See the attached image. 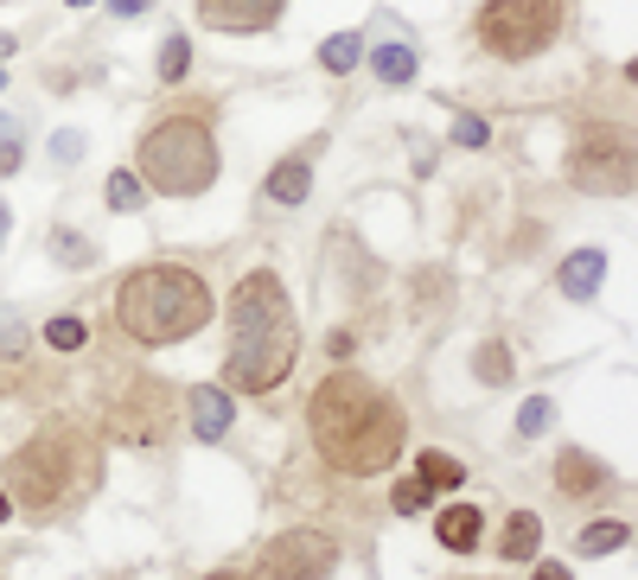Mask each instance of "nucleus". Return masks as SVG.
<instances>
[{
  "instance_id": "obj_2",
  "label": "nucleus",
  "mask_w": 638,
  "mask_h": 580,
  "mask_svg": "<svg viewBox=\"0 0 638 580\" xmlns=\"http://www.w3.org/2000/svg\"><path fill=\"white\" fill-rule=\"evenodd\" d=\"M301 357V319L294 301L281 287L275 268H250L230 294V352H224V377L243 396H269L294 377Z\"/></svg>"
},
{
  "instance_id": "obj_3",
  "label": "nucleus",
  "mask_w": 638,
  "mask_h": 580,
  "mask_svg": "<svg viewBox=\"0 0 638 580\" xmlns=\"http://www.w3.org/2000/svg\"><path fill=\"white\" fill-rule=\"evenodd\" d=\"M211 287L204 275H192L185 262H141L134 275H122L115 287V326L134 338V345H179L199 326H211Z\"/></svg>"
},
{
  "instance_id": "obj_19",
  "label": "nucleus",
  "mask_w": 638,
  "mask_h": 580,
  "mask_svg": "<svg viewBox=\"0 0 638 580\" xmlns=\"http://www.w3.org/2000/svg\"><path fill=\"white\" fill-rule=\"evenodd\" d=\"M357 64H364V39H357V32H332L326 45H320V71L352 77Z\"/></svg>"
},
{
  "instance_id": "obj_18",
  "label": "nucleus",
  "mask_w": 638,
  "mask_h": 580,
  "mask_svg": "<svg viewBox=\"0 0 638 580\" xmlns=\"http://www.w3.org/2000/svg\"><path fill=\"white\" fill-rule=\"evenodd\" d=\"M632 542V530L619 523V517H600V523H587L581 536H575V556H612V549H626Z\"/></svg>"
},
{
  "instance_id": "obj_30",
  "label": "nucleus",
  "mask_w": 638,
  "mask_h": 580,
  "mask_svg": "<svg viewBox=\"0 0 638 580\" xmlns=\"http://www.w3.org/2000/svg\"><path fill=\"white\" fill-rule=\"evenodd\" d=\"M13 166H20V141L7 134V141H0V173H13Z\"/></svg>"
},
{
  "instance_id": "obj_31",
  "label": "nucleus",
  "mask_w": 638,
  "mask_h": 580,
  "mask_svg": "<svg viewBox=\"0 0 638 580\" xmlns=\"http://www.w3.org/2000/svg\"><path fill=\"white\" fill-rule=\"evenodd\" d=\"M326 352L338 357V364H345V357H352V332H332V338H326Z\"/></svg>"
},
{
  "instance_id": "obj_24",
  "label": "nucleus",
  "mask_w": 638,
  "mask_h": 580,
  "mask_svg": "<svg viewBox=\"0 0 638 580\" xmlns=\"http://www.w3.org/2000/svg\"><path fill=\"white\" fill-rule=\"evenodd\" d=\"M549 421H556V403H549V396H530V403L517 408V434H524V440L549 434Z\"/></svg>"
},
{
  "instance_id": "obj_29",
  "label": "nucleus",
  "mask_w": 638,
  "mask_h": 580,
  "mask_svg": "<svg viewBox=\"0 0 638 580\" xmlns=\"http://www.w3.org/2000/svg\"><path fill=\"white\" fill-rule=\"evenodd\" d=\"M51 153H58L64 166H71V160H83V134H58V141H51Z\"/></svg>"
},
{
  "instance_id": "obj_8",
  "label": "nucleus",
  "mask_w": 638,
  "mask_h": 580,
  "mask_svg": "<svg viewBox=\"0 0 638 580\" xmlns=\"http://www.w3.org/2000/svg\"><path fill=\"white\" fill-rule=\"evenodd\" d=\"M568 179L594 199H626L632 192V147L612 141L607 128H594V134H581V147L568 153Z\"/></svg>"
},
{
  "instance_id": "obj_10",
  "label": "nucleus",
  "mask_w": 638,
  "mask_h": 580,
  "mask_svg": "<svg viewBox=\"0 0 638 580\" xmlns=\"http://www.w3.org/2000/svg\"><path fill=\"white\" fill-rule=\"evenodd\" d=\"M287 0H199V20L211 32H269Z\"/></svg>"
},
{
  "instance_id": "obj_23",
  "label": "nucleus",
  "mask_w": 638,
  "mask_h": 580,
  "mask_svg": "<svg viewBox=\"0 0 638 580\" xmlns=\"http://www.w3.org/2000/svg\"><path fill=\"white\" fill-rule=\"evenodd\" d=\"M45 345H51V352H83V345H90V326L64 313V319H51V326H45Z\"/></svg>"
},
{
  "instance_id": "obj_15",
  "label": "nucleus",
  "mask_w": 638,
  "mask_h": 580,
  "mask_svg": "<svg viewBox=\"0 0 638 580\" xmlns=\"http://www.w3.org/2000/svg\"><path fill=\"white\" fill-rule=\"evenodd\" d=\"M479 530H485V517H479L473 505L440 510V523H434V536H440V549H454V556H473V549H479Z\"/></svg>"
},
{
  "instance_id": "obj_6",
  "label": "nucleus",
  "mask_w": 638,
  "mask_h": 580,
  "mask_svg": "<svg viewBox=\"0 0 638 580\" xmlns=\"http://www.w3.org/2000/svg\"><path fill=\"white\" fill-rule=\"evenodd\" d=\"M479 45L505 64H524V58H543V51L561 39V0H485L479 7Z\"/></svg>"
},
{
  "instance_id": "obj_13",
  "label": "nucleus",
  "mask_w": 638,
  "mask_h": 580,
  "mask_svg": "<svg viewBox=\"0 0 638 580\" xmlns=\"http://www.w3.org/2000/svg\"><path fill=\"white\" fill-rule=\"evenodd\" d=\"M600 281H607V255H600V250H575L568 262H561L556 287L568 294V301H594V294H600Z\"/></svg>"
},
{
  "instance_id": "obj_16",
  "label": "nucleus",
  "mask_w": 638,
  "mask_h": 580,
  "mask_svg": "<svg viewBox=\"0 0 638 580\" xmlns=\"http://www.w3.org/2000/svg\"><path fill=\"white\" fill-rule=\"evenodd\" d=\"M536 549H543V517H536V510H517V517L505 523L498 556H505V561H536Z\"/></svg>"
},
{
  "instance_id": "obj_25",
  "label": "nucleus",
  "mask_w": 638,
  "mask_h": 580,
  "mask_svg": "<svg viewBox=\"0 0 638 580\" xmlns=\"http://www.w3.org/2000/svg\"><path fill=\"white\" fill-rule=\"evenodd\" d=\"M428 479L415 472V479H396V491H389V505H396V517H415V510H428Z\"/></svg>"
},
{
  "instance_id": "obj_27",
  "label": "nucleus",
  "mask_w": 638,
  "mask_h": 580,
  "mask_svg": "<svg viewBox=\"0 0 638 580\" xmlns=\"http://www.w3.org/2000/svg\"><path fill=\"white\" fill-rule=\"evenodd\" d=\"M51 250L64 255V262H77V268L90 262V243H83V236H71V230H58V236H51Z\"/></svg>"
},
{
  "instance_id": "obj_14",
  "label": "nucleus",
  "mask_w": 638,
  "mask_h": 580,
  "mask_svg": "<svg viewBox=\"0 0 638 580\" xmlns=\"http://www.w3.org/2000/svg\"><path fill=\"white\" fill-rule=\"evenodd\" d=\"M262 192H269V204H306V192H313V166H306V153L275 160V173L262 179Z\"/></svg>"
},
{
  "instance_id": "obj_22",
  "label": "nucleus",
  "mask_w": 638,
  "mask_h": 580,
  "mask_svg": "<svg viewBox=\"0 0 638 580\" xmlns=\"http://www.w3.org/2000/svg\"><path fill=\"white\" fill-rule=\"evenodd\" d=\"M185 71H192V39L173 32V39L160 45V83H185Z\"/></svg>"
},
{
  "instance_id": "obj_34",
  "label": "nucleus",
  "mask_w": 638,
  "mask_h": 580,
  "mask_svg": "<svg viewBox=\"0 0 638 580\" xmlns=\"http://www.w3.org/2000/svg\"><path fill=\"white\" fill-rule=\"evenodd\" d=\"M7 224H13V211H7V204H0V250H7Z\"/></svg>"
},
{
  "instance_id": "obj_21",
  "label": "nucleus",
  "mask_w": 638,
  "mask_h": 580,
  "mask_svg": "<svg viewBox=\"0 0 638 580\" xmlns=\"http://www.w3.org/2000/svg\"><path fill=\"white\" fill-rule=\"evenodd\" d=\"M510 370H517V364H510L505 338H485L479 352H473V377H479V383H510Z\"/></svg>"
},
{
  "instance_id": "obj_28",
  "label": "nucleus",
  "mask_w": 638,
  "mask_h": 580,
  "mask_svg": "<svg viewBox=\"0 0 638 580\" xmlns=\"http://www.w3.org/2000/svg\"><path fill=\"white\" fill-rule=\"evenodd\" d=\"M454 141H459V147H485L492 134H485V122H479V115H459V122H454Z\"/></svg>"
},
{
  "instance_id": "obj_5",
  "label": "nucleus",
  "mask_w": 638,
  "mask_h": 580,
  "mask_svg": "<svg viewBox=\"0 0 638 580\" xmlns=\"http://www.w3.org/2000/svg\"><path fill=\"white\" fill-rule=\"evenodd\" d=\"M134 179L166 192V199H199L217 185V134L211 109H173L134 141Z\"/></svg>"
},
{
  "instance_id": "obj_26",
  "label": "nucleus",
  "mask_w": 638,
  "mask_h": 580,
  "mask_svg": "<svg viewBox=\"0 0 638 580\" xmlns=\"http://www.w3.org/2000/svg\"><path fill=\"white\" fill-rule=\"evenodd\" d=\"M141 192L148 185L134 173H109V211H141Z\"/></svg>"
},
{
  "instance_id": "obj_4",
  "label": "nucleus",
  "mask_w": 638,
  "mask_h": 580,
  "mask_svg": "<svg viewBox=\"0 0 638 580\" xmlns=\"http://www.w3.org/2000/svg\"><path fill=\"white\" fill-rule=\"evenodd\" d=\"M102 472V440L90 428H71V421H51L26 440L20 454L7 459V498L32 517H51L71 498H83Z\"/></svg>"
},
{
  "instance_id": "obj_36",
  "label": "nucleus",
  "mask_w": 638,
  "mask_h": 580,
  "mask_svg": "<svg viewBox=\"0 0 638 580\" xmlns=\"http://www.w3.org/2000/svg\"><path fill=\"white\" fill-rule=\"evenodd\" d=\"M7 517H13V498H7V491H0V523H7Z\"/></svg>"
},
{
  "instance_id": "obj_9",
  "label": "nucleus",
  "mask_w": 638,
  "mask_h": 580,
  "mask_svg": "<svg viewBox=\"0 0 638 580\" xmlns=\"http://www.w3.org/2000/svg\"><path fill=\"white\" fill-rule=\"evenodd\" d=\"M166 415H173V389L160 377H134L109 403V428L122 434V440H160L166 434Z\"/></svg>"
},
{
  "instance_id": "obj_20",
  "label": "nucleus",
  "mask_w": 638,
  "mask_h": 580,
  "mask_svg": "<svg viewBox=\"0 0 638 580\" xmlns=\"http://www.w3.org/2000/svg\"><path fill=\"white\" fill-rule=\"evenodd\" d=\"M415 472L428 479V491H459V485H466V466H459L454 454H440V447H428V454L415 459Z\"/></svg>"
},
{
  "instance_id": "obj_35",
  "label": "nucleus",
  "mask_w": 638,
  "mask_h": 580,
  "mask_svg": "<svg viewBox=\"0 0 638 580\" xmlns=\"http://www.w3.org/2000/svg\"><path fill=\"white\" fill-rule=\"evenodd\" d=\"M7 58H13V32H0V64H7Z\"/></svg>"
},
{
  "instance_id": "obj_39",
  "label": "nucleus",
  "mask_w": 638,
  "mask_h": 580,
  "mask_svg": "<svg viewBox=\"0 0 638 580\" xmlns=\"http://www.w3.org/2000/svg\"><path fill=\"white\" fill-rule=\"evenodd\" d=\"M0 83H7V71H0Z\"/></svg>"
},
{
  "instance_id": "obj_7",
  "label": "nucleus",
  "mask_w": 638,
  "mask_h": 580,
  "mask_svg": "<svg viewBox=\"0 0 638 580\" xmlns=\"http://www.w3.org/2000/svg\"><path fill=\"white\" fill-rule=\"evenodd\" d=\"M332 568H338V542L326 530H281L255 556V580H332Z\"/></svg>"
},
{
  "instance_id": "obj_38",
  "label": "nucleus",
  "mask_w": 638,
  "mask_h": 580,
  "mask_svg": "<svg viewBox=\"0 0 638 580\" xmlns=\"http://www.w3.org/2000/svg\"><path fill=\"white\" fill-rule=\"evenodd\" d=\"M64 7H90V0H64Z\"/></svg>"
},
{
  "instance_id": "obj_32",
  "label": "nucleus",
  "mask_w": 638,
  "mask_h": 580,
  "mask_svg": "<svg viewBox=\"0 0 638 580\" xmlns=\"http://www.w3.org/2000/svg\"><path fill=\"white\" fill-rule=\"evenodd\" d=\"M536 580H575V574H568L561 561H536Z\"/></svg>"
},
{
  "instance_id": "obj_12",
  "label": "nucleus",
  "mask_w": 638,
  "mask_h": 580,
  "mask_svg": "<svg viewBox=\"0 0 638 580\" xmlns=\"http://www.w3.org/2000/svg\"><path fill=\"white\" fill-rule=\"evenodd\" d=\"M185 403H192V434H199V440H224V434H230V389L199 383Z\"/></svg>"
},
{
  "instance_id": "obj_33",
  "label": "nucleus",
  "mask_w": 638,
  "mask_h": 580,
  "mask_svg": "<svg viewBox=\"0 0 638 580\" xmlns=\"http://www.w3.org/2000/svg\"><path fill=\"white\" fill-rule=\"evenodd\" d=\"M115 13H148V0H109Z\"/></svg>"
},
{
  "instance_id": "obj_17",
  "label": "nucleus",
  "mask_w": 638,
  "mask_h": 580,
  "mask_svg": "<svg viewBox=\"0 0 638 580\" xmlns=\"http://www.w3.org/2000/svg\"><path fill=\"white\" fill-rule=\"evenodd\" d=\"M371 71H377V83H415V71H422V58H415V45H377L371 51Z\"/></svg>"
},
{
  "instance_id": "obj_37",
  "label": "nucleus",
  "mask_w": 638,
  "mask_h": 580,
  "mask_svg": "<svg viewBox=\"0 0 638 580\" xmlns=\"http://www.w3.org/2000/svg\"><path fill=\"white\" fill-rule=\"evenodd\" d=\"M204 580H250V574H230V568H217V574H204Z\"/></svg>"
},
{
  "instance_id": "obj_11",
  "label": "nucleus",
  "mask_w": 638,
  "mask_h": 580,
  "mask_svg": "<svg viewBox=\"0 0 638 580\" xmlns=\"http://www.w3.org/2000/svg\"><path fill=\"white\" fill-rule=\"evenodd\" d=\"M556 485H561V498H594V491H607L612 485V466L607 459H594V454H581V447H561Z\"/></svg>"
},
{
  "instance_id": "obj_1",
  "label": "nucleus",
  "mask_w": 638,
  "mask_h": 580,
  "mask_svg": "<svg viewBox=\"0 0 638 580\" xmlns=\"http://www.w3.org/2000/svg\"><path fill=\"white\" fill-rule=\"evenodd\" d=\"M306 434H313V454L326 459L332 472L371 479L383 466H396V454H403V440H408V415L371 377L332 370L306 396Z\"/></svg>"
}]
</instances>
